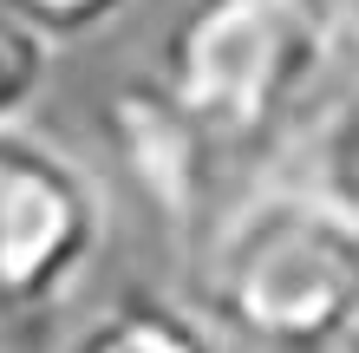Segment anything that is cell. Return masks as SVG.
Listing matches in <instances>:
<instances>
[{"label": "cell", "instance_id": "1", "mask_svg": "<svg viewBox=\"0 0 359 353\" xmlns=\"http://www.w3.org/2000/svg\"><path fill=\"white\" fill-rule=\"evenodd\" d=\"M196 307L262 353H340L359 321V216L287 177L216 210L196 255Z\"/></svg>", "mask_w": 359, "mask_h": 353}, {"label": "cell", "instance_id": "2", "mask_svg": "<svg viewBox=\"0 0 359 353\" xmlns=\"http://www.w3.org/2000/svg\"><path fill=\"white\" fill-rule=\"evenodd\" d=\"M346 66L340 0H189L163 39V79L222 157H248L287 118L313 112Z\"/></svg>", "mask_w": 359, "mask_h": 353}, {"label": "cell", "instance_id": "3", "mask_svg": "<svg viewBox=\"0 0 359 353\" xmlns=\"http://www.w3.org/2000/svg\"><path fill=\"white\" fill-rule=\"evenodd\" d=\"M104 242V183L33 124H0V321L53 314L98 268Z\"/></svg>", "mask_w": 359, "mask_h": 353}, {"label": "cell", "instance_id": "4", "mask_svg": "<svg viewBox=\"0 0 359 353\" xmlns=\"http://www.w3.org/2000/svg\"><path fill=\"white\" fill-rule=\"evenodd\" d=\"M104 144H111L131 197L151 210V222L183 255H196L216 222V171L222 144L203 131V118L170 92L163 72H124L104 92Z\"/></svg>", "mask_w": 359, "mask_h": 353}, {"label": "cell", "instance_id": "5", "mask_svg": "<svg viewBox=\"0 0 359 353\" xmlns=\"http://www.w3.org/2000/svg\"><path fill=\"white\" fill-rule=\"evenodd\" d=\"M59 353H229V334L170 288H124L92 307Z\"/></svg>", "mask_w": 359, "mask_h": 353}, {"label": "cell", "instance_id": "6", "mask_svg": "<svg viewBox=\"0 0 359 353\" xmlns=\"http://www.w3.org/2000/svg\"><path fill=\"white\" fill-rule=\"evenodd\" d=\"M301 183L359 216V66L346 72V86L313 98V118L301 131Z\"/></svg>", "mask_w": 359, "mask_h": 353}, {"label": "cell", "instance_id": "7", "mask_svg": "<svg viewBox=\"0 0 359 353\" xmlns=\"http://www.w3.org/2000/svg\"><path fill=\"white\" fill-rule=\"evenodd\" d=\"M59 39L39 33L27 13H13L0 0V124H27V112L46 98L53 86V53Z\"/></svg>", "mask_w": 359, "mask_h": 353}, {"label": "cell", "instance_id": "8", "mask_svg": "<svg viewBox=\"0 0 359 353\" xmlns=\"http://www.w3.org/2000/svg\"><path fill=\"white\" fill-rule=\"evenodd\" d=\"M13 13H27L39 33H53V39H86L98 27H111V20L131 7V0H7Z\"/></svg>", "mask_w": 359, "mask_h": 353}, {"label": "cell", "instance_id": "9", "mask_svg": "<svg viewBox=\"0 0 359 353\" xmlns=\"http://www.w3.org/2000/svg\"><path fill=\"white\" fill-rule=\"evenodd\" d=\"M346 13V66H359V0H340Z\"/></svg>", "mask_w": 359, "mask_h": 353}, {"label": "cell", "instance_id": "10", "mask_svg": "<svg viewBox=\"0 0 359 353\" xmlns=\"http://www.w3.org/2000/svg\"><path fill=\"white\" fill-rule=\"evenodd\" d=\"M340 353H359V321H353V334L340 340Z\"/></svg>", "mask_w": 359, "mask_h": 353}]
</instances>
